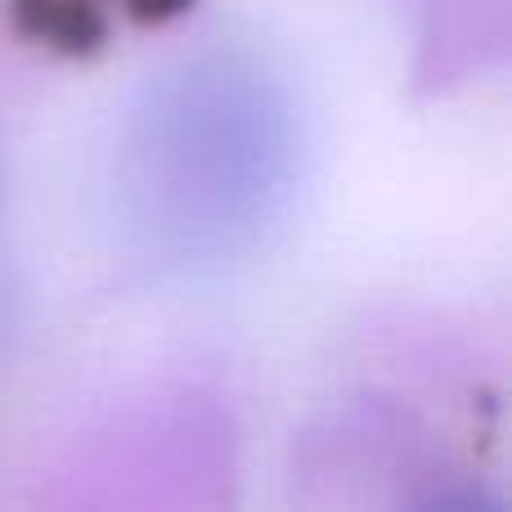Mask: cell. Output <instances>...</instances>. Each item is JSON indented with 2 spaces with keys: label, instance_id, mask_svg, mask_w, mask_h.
<instances>
[{
  "label": "cell",
  "instance_id": "1",
  "mask_svg": "<svg viewBox=\"0 0 512 512\" xmlns=\"http://www.w3.org/2000/svg\"><path fill=\"white\" fill-rule=\"evenodd\" d=\"M288 86L248 50H203L144 81L113 153L122 239L167 274H216L279 225L297 185Z\"/></svg>",
  "mask_w": 512,
  "mask_h": 512
},
{
  "label": "cell",
  "instance_id": "2",
  "mask_svg": "<svg viewBox=\"0 0 512 512\" xmlns=\"http://www.w3.org/2000/svg\"><path fill=\"white\" fill-rule=\"evenodd\" d=\"M18 27L32 41H45L54 50H95L104 41V14L95 0H14Z\"/></svg>",
  "mask_w": 512,
  "mask_h": 512
},
{
  "label": "cell",
  "instance_id": "3",
  "mask_svg": "<svg viewBox=\"0 0 512 512\" xmlns=\"http://www.w3.org/2000/svg\"><path fill=\"white\" fill-rule=\"evenodd\" d=\"M414 512H504V499L490 495V490L463 486V490H445V495H432L427 504H418Z\"/></svg>",
  "mask_w": 512,
  "mask_h": 512
},
{
  "label": "cell",
  "instance_id": "4",
  "mask_svg": "<svg viewBox=\"0 0 512 512\" xmlns=\"http://www.w3.org/2000/svg\"><path fill=\"white\" fill-rule=\"evenodd\" d=\"M126 9H131L140 23H167V18L185 14L189 0H126Z\"/></svg>",
  "mask_w": 512,
  "mask_h": 512
}]
</instances>
